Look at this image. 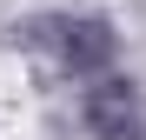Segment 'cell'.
<instances>
[{
  "mask_svg": "<svg viewBox=\"0 0 146 140\" xmlns=\"http://www.w3.org/2000/svg\"><path fill=\"white\" fill-rule=\"evenodd\" d=\"M86 120L100 140H139V107H133V87L126 80H100L86 93Z\"/></svg>",
  "mask_w": 146,
  "mask_h": 140,
  "instance_id": "cell-1",
  "label": "cell"
},
{
  "mask_svg": "<svg viewBox=\"0 0 146 140\" xmlns=\"http://www.w3.org/2000/svg\"><path fill=\"white\" fill-rule=\"evenodd\" d=\"M66 67L73 74H100V67L113 60V33L100 27V20H66Z\"/></svg>",
  "mask_w": 146,
  "mask_h": 140,
  "instance_id": "cell-2",
  "label": "cell"
}]
</instances>
